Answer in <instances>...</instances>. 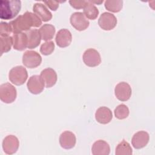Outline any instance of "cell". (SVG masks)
Returning a JSON list of instances; mask_svg holds the SVG:
<instances>
[{
  "instance_id": "9c48e42d",
  "label": "cell",
  "mask_w": 155,
  "mask_h": 155,
  "mask_svg": "<svg viewBox=\"0 0 155 155\" xmlns=\"http://www.w3.org/2000/svg\"><path fill=\"white\" fill-rule=\"evenodd\" d=\"M44 82L39 75L31 76L27 84V87L29 92L33 94H38L41 93L44 88Z\"/></svg>"
},
{
  "instance_id": "d6986e66",
  "label": "cell",
  "mask_w": 155,
  "mask_h": 155,
  "mask_svg": "<svg viewBox=\"0 0 155 155\" xmlns=\"http://www.w3.org/2000/svg\"><path fill=\"white\" fill-rule=\"evenodd\" d=\"M33 11L44 22L48 21L52 18L51 13L41 3L35 4L33 7Z\"/></svg>"
},
{
  "instance_id": "9a60e30c",
  "label": "cell",
  "mask_w": 155,
  "mask_h": 155,
  "mask_svg": "<svg viewBox=\"0 0 155 155\" xmlns=\"http://www.w3.org/2000/svg\"><path fill=\"white\" fill-rule=\"evenodd\" d=\"M46 88L52 87L56 83L58 76L56 71L51 68L44 69L40 74Z\"/></svg>"
},
{
  "instance_id": "2e32d148",
  "label": "cell",
  "mask_w": 155,
  "mask_h": 155,
  "mask_svg": "<svg viewBox=\"0 0 155 155\" xmlns=\"http://www.w3.org/2000/svg\"><path fill=\"white\" fill-rule=\"evenodd\" d=\"M113 118V114L110 108L107 107H101L95 113V119L101 124H107L110 122Z\"/></svg>"
},
{
  "instance_id": "484cf974",
  "label": "cell",
  "mask_w": 155,
  "mask_h": 155,
  "mask_svg": "<svg viewBox=\"0 0 155 155\" xmlns=\"http://www.w3.org/2000/svg\"><path fill=\"white\" fill-rule=\"evenodd\" d=\"M115 117L120 120L127 118L129 115V109L125 104H120L116 107L114 111Z\"/></svg>"
},
{
  "instance_id": "ffe728a7",
  "label": "cell",
  "mask_w": 155,
  "mask_h": 155,
  "mask_svg": "<svg viewBox=\"0 0 155 155\" xmlns=\"http://www.w3.org/2000/svg\"><path fill=\"white\" fill-rule=\"evenodd\" d=\"M25 34L27 37L28 48L33 49L37 47L39 45L41 37L39 30L37 29H30V30L27 31Z\"/></svg>"
},
{
  "instance_id": "8992f818",
  "label": "cell",
  "mask_w": 155,
  "mask_h": 155,
  "mask_svg": "<svg viewBox=\"0 0 155 155\" xmlns=\"http://www.w3.org/2000/svg\"><path fill=\"white\" fill-rule=\"evenodd\" d=\"M84 64L90 67L98 66L101 62V58L99 53L94 48L86 50L82 56Z\"/></svg>"
},
{
  "instance_id": "d4e9b609",
  "label": "cell",
  "mask_w": 155,
  "mask_h": 155,
  "mask_svg": "<svg viewBox=\"0 0 155 155\" xmlns=\"http://www.w3.org/2000/svg\"><path fill=\"white\" fill-rule=\"evenodd\" d=\"M13 45V38L10 36H0L1 54L7 53L11 50Z\"/></svg>"
},
{
  "instance_id": "4dcf8cb0",
  "label": "cell",
  "mask_w": 155,
  "mask_h": 155,
  "mask_svg": "<svg viewBox=\"0 0 155 155\" xmlns=\"http://www.w3.org/2000/svg\"><path fill=\"white\" fill-rule=\"evenodd\" d=\"M92 4H101L103 2V1H89Z\"/></svg>"
},
{
  "instance_id": "5b68a950",
  "label": "cell",
  "mask_w": 155,
  "mask_h": 155,
  "mask_svg": "<svg viewBox=\"0 0 155 155\" xmlns=\"http://www.w3.org/2000/svg\"><path fill=\"white\" fill-rule=\"evenodd\" d=\"M42 58L36 51L27 50L22 56V64L27 68H34L41 64Z\"/></svg>"
},
{
  "instance_id": "4fadbf2b",
  "label": "cell",
  "mask_w": 155,
  "mask_h": 155,
  "mask_svg": "<svg viewBox=\"0 0 155 155\" xmlns=\"http://www.w3.org/2000/svg\"><path fill=\"white\" fill-rule=\"evenodd\" d=\"M55 41L58 47L65 48L69 46L72 41V35L71 32L66 28L61 29L56 35Z\"/></svg>"
},
{
  "instance_id": "7a4b0ae2",
  "label": "cell",
  "mask_w": 155,
  "mask_h": 155,
  "mask_svg": "<svg viewBox=\"0 0 155 155\" xmlns=\"http://www.w3.org/2000/svg\"><path fill=\"white\" fill-rule=\"evenodd\" d=\"M0 7V18L9 20L19 13L21 8V2L19 0H1Z\"/></svg>"
},
{
  "instance_id": "8fae6325",
  "label": "cell",
  "mask_w": 155,
  "mask_h": 155,
  "mask_svg": "<svg viewBox=\"0 0 155 155\" xmlns=\"http://www.w3.org/2000/svg\"><path fill=\"white\" fill-rule=\"evenodd\" d=\"M19 142L18 139L14 135L6 136L2 141V148L5 153L13 154L15 153L19 148Z\"/></svg>"
},
{
  "instance_id": "cb8c5ba5",
  "label": "cell",
  "mask_w": 155,
  "mask_h": 155,
  "mask_svg": "<svg viewBox=\"0 0 155 155\" xmlns=\"http://www.w3.org/2000/svg\"><path fill=\"white\" fill-rule=\"evenodd\" d=\"M105 8L111 12L117 13L120 12L123 7V1L122 0H107L105 1Z\"/></svg>"
},
{
  "instance_id": "f1b7e54d",
  "label": "cell",
  "mask_w": 155,
  "mask_h": 155,
  "mask_svg": "<svg viewBox=\"0 0 155 155\" xmlns=\"http://www.w3.org/2000/svg\"><path fill=\"white\" fill-rule=\"evenodd\" d=\"M70 4L76 9L84 8L87 3V1H70Z\"/></svg>"
},
{
  "instance_id": "44dd1931",
  "label": "cell",
  "mask_w": 155,
  "mask_h": 155,
  "mask_svg": "<svg viewBox=\"0 0 155 155\" xmlns=\"http://www.w3.org/2000/svg\"><path fill=\"white\" fill-rule=\"evenodd\" d=\"M55 27L53 25L48 24H44L39 30L41 39L45 41L52 39L55 34Z\"/></svg>"
},
{
  "instance_id": "5bb4252c",
  "label": "cell",
  "mask_w": 155,
  "mask_h": 155,
  "mask_svg": "<svg viewBox=\"0 0 155 155\" xmlns=\"http://www.w3.org/2000/svg\"><path fill=\"white\" fill-rule=\"evenodd\" d=\"M150 136L147 132L139 131L136 133L131 139V143L135 149H141L145 147L149 142Z\"/></svg>"
},
{
  "instance_id": "4316f807",
  "label": "cell",
  "mask_w": 155,
  "mask_h": 155,
  "mask_svg": "<svg viewBox=\"0 0 155 155\" xmlns=\"http://www.w3.org/2000/svg\"><path fill=\"white\" fill-rule=\"evenodd\" d=\"M54 50V44L53 41H47L43 43L40 47V52L45 56L51 54Z\"/></svg>"
},
{
  "instance_id": "3957f363",
  "label": "cell",
  "mask_w": 155,
  "mask_h": 155,
  "mask_svg": "<svg viewBox=\"0 0 155 155\" xmlns=\"http://www.w3.org/2000/svg\"><path fill=\"white\" fill-rule=\"evenodd\" d=\"M28 78L27 71L21 65L12 68L8 73V78L11 82L16 85H21L25 82Z\"/></svg>"
},
{
  "instance_id": "ac0fdd59",
  "label": "cell",
  "mask_w": 155,
  "mask_h": 155,
  "mask_svg": "<svg viewBox=\"0 0 155 155\" xmlns=\"http://www.w3.org/2000/svg\"><path fill=\"white\" fill-rule=\"evenodd\" d=\"M91 153L93 155H108L110 153V145L104 140H98L93 144Z\"/></svg>"
},
{
  "instance_id": "83f0119b",
  "label": "cell",
  "mask_w": 155,
  "mask_h": 155,
  "mask_svg": "<svg viewBox=\"0 0 155 155\" xmlns=\"http://www.w3.org/2000/svg\"><path fill=\"white\" fill-rule=\"evenodd\" d=\"M11 33H12V30L9 23L5 22H1L0 36H10Z\"/></svg>"
},
{
  "instance_id": "7402d4cb",
  "label": "cell",
  "mask_w": 155,
  "mask_h": 155,
  "mask_svg": "<svg viewBox=\"0 0 155 155\" xmlns=\"http://www.w3.org/2000/svg\"><path fill=\"white\" fill-rule=\"evenodd\" d=\"M99 10L97 7L89 1H87V3L84 8V15L89 19L94 20L97 18L99 15Z\"/></svg>"
},
{
  "instance_id": "277c9868",
  "label": "cell",
  "mask_w": 155,
  "mask_h": 155,
  "mask_svg": "<svg viewBox=\"0 0 155 155\" xmlns=\"http://www.w3.org/2000/svg\"><path fill=\"white\" fill-rule=\"evenodd\" d=\"M17 96L16 88L11 84L7 82L0 85V99L6 104L14 102Z\"/></svg>"
},
{
  "instance_id": "6da1fadb",
  "label": "cell",
  "mask_w": 155,
  "mask_h": 155,
  "mask_svg": "<svg viewBox=\"0 0 155 155\" xmlns=\"http://www.w3.org/2000/svg\"><path fill=\"white\" fill-rule=\"evenodd\" d=\"M12 33H20L23 31H28L31 27H39L42 24L41 19L35 13L26 12L19 15L13 21L9 22Z\"/></svg>"
},
{
  "instance_id": "ba28073f",
  "label": "cell",
  "mask_w": 155,
  "mask_h": 155,
  "mask_svg": "<svg viewBox=\"0 0 155 155\" xmlns=\"http://www.w3.org/2000/svg\"><path fill=\"white\" fill-rule=\"evenodd\" d=\"M117 19L116 16L110 13L104 12L99 17L98 19V24L99 27L104 30H113L117 25Z\"/></svg>"
},
{
  "instance_id": "30bf717a",
  "label": "cell",
  "mask_w": 155,
  "mask_h": 155,
  "mask_svg": "<svg viewBox=\"0 0 155 155\" xmlns=\"http://www.w3.org/2000/svg\"><path fill=\"white\" fill-rule=\"evenodd\" d=\"M114 94L118 100L120 101H127L131 97V88L128 83L120 82L116 85Z\"/></svg>"
},
{
  "instance_id": "52a82bcc",
  "label": "cell",
  "mask_w": 155,
  "mask_h": 155,
  "mask_svg": "<svg viewBox=\"0 0 155 155\" xmlns=\"http://www.w3.org/2000/svg\"><path fill=\"white\" fill-rule=\"evenodd\" d=\"M71 25L78 31H84L87 29L90 22L82 12L73 13L70 19Z\"/></svg>"
},
{
  "instance_id": "e0dca14e",
  "label": "cell",
  "mask_w": 155,
  "mask_h": 155,
  "mask_svg": "<svg viewBox=\"0 0 155 155\" xmlns=\"http://www.w3.org/2000/svg\"><path fill=\"white\" fill-rule=\"evenodd\" d=\"M12 38L14 49L18 51H22L27 47L28 41L25 33L20 32L13 33Z\"/></svg>"
},
{
  "instance_id": "7c38bea8",
  "label": "cell",
  "mask_w": 155,
  "mask_h": 155,
  "mask_svg": "<svg viewBox=\"0 0 155 155\" xmlns=\"http://www.w3.org/2000/svg\"><path fill=\"white\" fill-rule=\"evenodd\" d=\"M76 142L75 134L70 131H65L59 136V143L62 148L69 150L73 148Z\"/></svg>"
},
{
  "instance_id": "f546056e",
  "label": "cell",
  "mask_w": 155,
  "mask_h": 155,
  "mask_svg": "<svg viewBox=\"0 0 155 155\" xmlns=\"http://www.w3.org/2000/svg\"><path fill=\"white\" fill-rule=\"evenodd\" d=\"M44 2L51 10L56 11L59 7V2L56 1H44Z\"/></svg>"
},
{
  "instance_id": "603a6c76",
  "label": "cell",
  "mask_w": 155,
  "mask_h": 155,
  "mask_svg": "<svg viewBox=\"0 0 155 155\" xmlns=\"http://www.w3.org/2000/svg\"><path fill=\"white\" fill-rule=\"evenodd\" d=\"M115 154L116 155H131L133 150L130 143L126 140H123L117 145Z\"/></svg>"
}]
</instances>
